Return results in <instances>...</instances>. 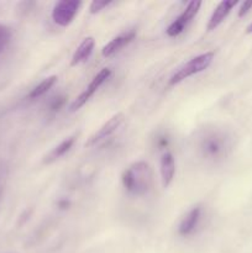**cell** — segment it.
<instances>
[{"label": "cell", "mask_w": 252, "mask_h": 253, "mask_svg": "<svg viewBox=\"0 0 252 253\" xmlns=\"http://www.w3.org/2000/svg\"><path fill=\"white\" fill-rule=\"evenodd\" d=\"M232 148V137L219 128H207L198 140V150L200 156L209 162H219L224 160Z\"/></svg>", "instance_id": "1"}, {"label": "cell", "mask_w": 252, "mask_h": 253, "mask_svg": "<svg viewBox=\"0 0 252 253\" xmlns=\"http://www.w3.org/2000/svg\"><path fill=\"white\" fill-rule=\"evenodd\" d=\"M121 182L128 194L146 195L153 187V170L147 162L138 161L124 170Z\"/></svg>", "instance_id": "2"}, {"label": "cell", "mask_w": 252, "mask_h": 253, "mask_svg": "<svg viewBox=\"0 0 252 253\" xmlns=\"http://www.w3.org/2000/svg\"><path fill=\"white\" fill-rule=\"evenodd\" d=\"M212 59H214V52H205V53L199 54V56H195L194 58L188 61L184 66L180 67L170 77L169 84L170 85H175V84L188 79L189 77L195 76L198 73H202V72H204L211 64Z\"/></svg>", "instance_id": "3"}, {"label": "cell", "mask_w": 252, "mask_h": 253, "mask_svg": "<svg viewBox=\"0 0 252 253\" xmlns=\"http://www.w3.org/2000/svg\"><path fill=\"white\" fill-rule=\"evenodd\" d=\"M81 5L82 2L77 0H61L56 2L52 10V20L58 26H68L76 17Z\"/></svg>", "instance_id": "4"}, {"label": "cell", "mask_w": 252, "mask_h": 253, "mask_svg": "<svg viewBox=\"0 0 252 253\" xmlns=\"http://www.w3.org/2000/svg\"><path fill=\"white\" fill-rule=\"evenodd\" d=\"M200 6H202V1H190L187 5L184 10H183L182 14L174 20V21L170 22L169 26L167 27L166 32L169 37H175L179 36L183 31L188 27V25L192 22V20L194 19L195 15L199 11Z\"/></svg>", "instance_id": "5"}, {"label": "cell", "mask_w": 252, "mask_h": 253, "mask_svg": "<svg viewBox=\"0 0 252 253\" xmlns=\"http://www.w3.org/2000/svg\"><path fill=\"white\" fill-rule=\"evenodd\" d=\"M110 76H111L110 68L101 69V71L99 72V73L96 74L93 79H91V82L89 83V85L86 86V88L84 89L81 94H79L78 98H77L76 100L71 104V108H69V110L71 111L79 110V109H81L82 106H83L84 104H85L86 101H88L89 99L94 95V93H95V91L100 88L101 84H103L106 79H109V77Z\"/></svg>", "instance_id": "6"}, {"label": "cell", "mask_w": 252, "mask_h": 253, "mask_svg": "<svg viewBox=\"0 0 252 253\" xmlns=\"http://www.w3.org/2000/svg\"><path fill=\"white\" fill-rule=\"evenodd\" d=\"M124 120H125V116L121 113H118L114 116H111V118L109 119V120L106 121L95 133H93V135L86 140L84 146H85V147H91V146H95L96 143H99L100 141L108 138L109 136L113 135V133L120 127V125L124 123Z\"/></svg>", "instance_id": "7"}, {"label": "cell", "mask_w": 252, "mask_h": 253, "mask_svg": "<svg viewBox=\"0 0 252 253\" xmlns=\"http://www.w3.org/2000/svg\"><path fill=\"white\" fill-rule=\"evenodd\" d=\"M200 217H202V207L197 205V207L192 208L180 221L179 226H178V234L184 237L192 235L199 225Z\"/></svg>", "instance_id": "8"}, {"label": "cell", "mask_w": 252, "mask_h": 253, "mask_svg": "<svg viewBox=\"0 0 252 253\" xmlns=\"http://www.w3.org/2000/svg\"><path fill=\"white\" fill-rule=\"evenodd\" d=\"M135 37H136L135 30H131V31L125 32V34L119 35V36H116L115 39L111 40L109 43H106L105 46L103 47V49H101V54H103L104 57H106V58H108V57L114 56V54L118 53L119 51H121L124 47L127 46L128 43H131Z\"/></svg>", "instance_id": "9"}, {"label": "cell", "mask_w": 252, "mask_h": 253, "mask_svg": "<svg viewBox=\"0 0 252 253\" xmlns=\"http://www.w3.org/2000/svg\"><path fill=\"white\" fill-rule=\"evenodd\" d=\"M160 169H161V179H162L163 188L169 187L173 178H174V173H175V161L172 153L170 152L163 153L162 157H161Z\"/></svg>", "instance_id": "10"}, {"label": "cell", "mask_w": 252, "mask_h": 253, "mask_svg": "<svg viewBox=\"0 0 252 253\" xmlns=\"http://www.w3.org/2000/svg\"><path fill=\"white\" fill-rule=\"evenodd\" d=\"M237 4V1H221L216 7H215L214 12L210 16L209 22H208L207 29L209 31L216 29L220 24L225 20V17L230 14V11L232 10V7Z\"/></svg>", "instance_id": "11"}, {"label": "cell", "mask_w": 252, "mask_h": 253, "mask_svg": "<svg viewBox=\"0 0 252 253\" xmlns=\"http://www.w3.org/2000/svg\"><path fill=\"white\" fill-rule=\"evenodd\" d=\"M76 140H77V135H73V136H71V137H68V138H66V140L62 141V142L59 143V145H57L54 148H52V150L49 151L46 156H44V158H43L44 165H51V163L56 162L57 160H59L61 157H63L67 152H69V151H71V148L73 147Z\"/></svg>", "instance_id": "12"}, {"label": "cell", "mask_w": 252, "mask_h": 253, "mask_svg": "<svg viewBox=\"0 0 252 253\" xmlns=\"http://www.w3.org/2000/svg\"><path fill=\"white\" fill-rule=\"evenodd\" d=\"M94 46H95V41H94L93 37H85L83 41L81 42V44L78 46V48L74 52L73 57H72L71 66L74 67L77 64H81L83 62H85L86 59L90 57V54L93 53Z\"/></svg>", "instance_id": "13"}, {"label": "cell", "mask_w": 252, "mask_h": 253, "mask_svg": "<svg viewBox=\"0 0 252 253\" xmlns=\"http://www.w3.org/2000/svg\"><path fill=\"white\" fill-rule=\"evenodd\" d=\"M57 79H58L57 78V76L47 77V78L43 79V81H42L39 85H36L31 91H30L29 99H37V98H40V96L43 95V94H46L47 91H48L49 89H51L52 86L56 84Z\"/></svg>", "instance_id": "14"}, {"label": "cell", "mask_w": 252, "mask_h": 253, "mask_svg": "<svg viewBox=\"0 0 252 253\" xmlns=\"http://www.w3.org/2000/svg\"><path fill=\"white\" fill-rule=\"evenodd\" d=\"M66 101L67 96L64 95H57L56 98H52L51 101L48 103V111L52 115H54V114H57L62 108H63Z\"/></svg>", "instance_id": "15"}, {"label": "cell", "mask_w": 252, "mask_h": 253, "mask_svg": "<svg viewBox=\"0 0 252 253\" xmlns=\"http://www.w3.org/2000/svg\"><path fill=\"white\" fill-rule=\"evenodd\" d=\"M10 39H11V31L7 26L0 24V53L6 48L9 44Z\"/></svg>", "instance_id": "16"}, {"label": "cell", "mask_w": 252, "mask_h": 253, "mask_svg": "<svg viewBox=\"0 0 252 253\" xmlns=\"http://www.w3.org/2000/svg\"><path fill=\"white\" fill-rule=\"evenodd\" d=\"M110 4L111 1H91L90 6H89V11H90V14H96V12L108 7Z\"/></svg>", "instance_id": "17"}, {"label": "cell", "mask_w": 252, "mask_h": 253, "mask_svg": "<svg viewBox=\"0 0 252 253\" xmlns=\"http://www.w3.org/2000/svg\"><path fill=\"white\" fill-rule=\"evenodd\" d=\"M252 7V1H245L242 2L241 7H240V11H239V16L242 17L244 15H246L249 12V10Z\"/></svg>", "instance_id": "18"}, {"label": "cell", "mask_w": 252, "mask_h": 253, "mask_svg": "<svg viewBox=\"0 0 252 253\" xmlns=\"http://www.w3.org/2000/svg\"><path fill=\"white\" fill-rule=\"evenodd\" d=\"M247 32H252V24L247 27Z\"/></svg>", "instance_id": "19"}]
</instances>
